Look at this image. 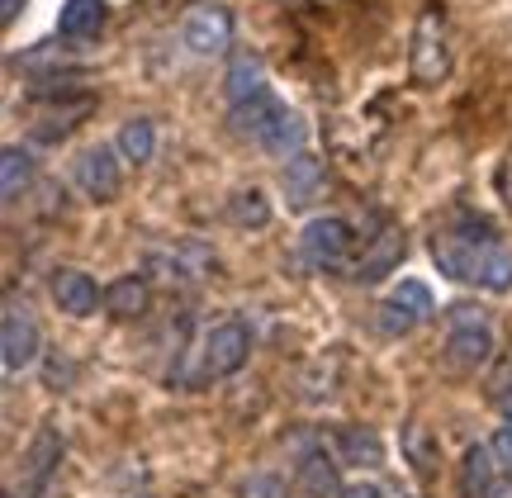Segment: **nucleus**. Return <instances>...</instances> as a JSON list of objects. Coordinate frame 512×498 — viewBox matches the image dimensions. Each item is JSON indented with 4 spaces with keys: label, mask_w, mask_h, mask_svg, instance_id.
Here are the masks:
<instances>
[{
    "label": "nucleus",
    "mask_w": 512,
    "mask_h": 498,
    "mask_svg": "<svg viewBox=\"0 0 512 498\" xmlns=\"http://www.w3.org/2000/svg\"><path fill=\"white\" fill-rule=\"evenodd\" d=\"M432 257L451 280L460 285H479V290H512V252L498 242L494 223L465 219V228H451L432 242Z\"/></svg>",
    "instance_id": "f257e3e1"
},
{
    "label": "nucleus",
    "mask_w": 512,
    "mask_h": 498,
    "mask_svg": "<svg viewBox=\"0 0 512 498\" xmlns=\"http://www.w3.org/2000/svg\"><path fill=\"white\" fill-rule=\"evenodd\" d=\"M247 356H252L247 323H238V318L214 323L200 337V347H195V380H228V375H238L247 366Z\"/></svg>",
    "instance_id": "f03ea898"
},
{
    "label": "nucleus",
    "mask_w": 512,
    "mask_h": 498,
    "mask_svg": "<svg viewBox=\"0 0 512 498\" xmlns=\"http://www.w3.org/2000/svg\"><path fill=\"white\" fill-rule=\"evenodd\" d=\"M408 67H413V81L418 86H437L446 67H451V48H446V19H441L437 5H427L418 15V29H413V48H408Z\"/></svg>",
    "instance_id": "7ed1b4c3"
},
{
    "label": "nucleus",
    "mask_w": 512,
    "mask_h": 498,
    "mask_svg": "<svg viewBox=\"0 0 512 498\" xmlns=\"http://www.w3.org/2000/svg\"><path fill=\"white\" fill-rule=\"evenodd\" d=\"M446 356L451 366L479 370L494 356V328L475 304H451V337H446Z\"/></svg>",
    "instance_id": "20e7f679"
},
{
    "label": "nucleus",
    "mask_w": 512,
    "mask_h": 498,
    "mask_svg": "<svg viewBox=\"0 0 512 498\" xmlns=\"http://www.w3.org/2000/svg\"><path fill=\"white\" fill-rule=\"evenodd\" d=\"M38 351H43V332H38L29 304H15V299H10V304H5V318H0V361L15 375V370L34 366Z\"/></svg>",
    "instance_id": "39448f33"
},
{
    "label": "nucleus",
    "mask_w": 512,
    "mask_h": 498,
    "mask_svg": "<svg viewBox=\"0 0 512 498\" xmlns=\"http://www.w3.org/2000/svg\"><path fill=\"white\" fill-rule=\"evenodd\" d=\"M351 242H356L351 223L328 214V219H313L309 228L299 233V252H304V261H309L313 271H337V266H347Z\"/></svg>",
    "instance_id": "423d86ee"
},
{
    "label": "nucleus",
    "mask_w": 512,
    "mask_h": 498,
    "mask_svg": "<svg viewBox=\"0 0 512 498\" xmlns=\"http://www.w3.org/2000/svg\"><path fill=\"white\" fill-rule=\"evenodd\" d=\"M432 309H437V304H432V290H427L422 280H403L380 304V328L389 332V337H408L418 323L432 318Z\"/></svg>",
    "instance_id": "0eeeda50"
},
{
    "label": "nucleus",
    "mask_w": 512,
    "mask_h": 498,
    "mask_svg": "<svg viewBox=\"0 0 512 498\" xmlns=\"http://www.w3.org/2000/svg\"><path fill=\"white\" fill-rule=\"evenodd\" d=\"M62 451H67L62 432L57 427H38L29 451H24V498H48L57 465H62Z\"/></svg>",
    "instance_id": "6e6552de"
},
{
    "label": "nucleus",
    "mask_w": 512,
    "mask_h": 498,
    "mask_svg": "<svg viewBox=\"0 0 512 498\" xmlns=\"http://www.w3.org/2000/svg\"><path fill=\"white\" fill-rule=\"evenodd\" d=\"M119 185H124V171H119V152L114 148H91L76 157V190L86 200H95V204L114 200Z\"/></svg>",
    "instance_id": "1a4fd4ad"
},
{
    "label": "nucleus",
    "mask_w": 512,
    "mask_h": 498,
    "mask_svg": "<svg viewBox=\"0 0 512 498\" xmlns=\"http://www.w3.org/2000/svg\"><path fill=\"white\" fill-rule=\"evenodd\" d=\"M185 43H190V53H200V57L228 53V43H233V15L223 5H195L190 19H185Z\"/></svg>",
    "instance_id": "9d476101"
},
{
    "label": "nucleus",
    "mask_w": 512,
    "mask_h": 498,
    "mask_svg": "<svg viewBox=\"0 0 512 498\" xmlns=\"http://www.w3.org/2000/svg\"><path fill=\"white\" fill-rule=\"evenodd\" d=\"M399 261H403V233L384 223L380 233L366 242V252L356 257V271H351V276L366 280V285H375V280H384L394 266H399Z\"/></svg>",
    "instance_id": "9b49d317"
},
{
    "label": "nucleus",
    "mask_w": 512,
    "mask_h": 498,
    "mask_svg": "<svg viewBox=\"0 0 512 498\" xmlns=\"http://www.w3.org/2000/svg\"><path fill=\"white\" fill-rule=\"evenodd\" d=\"M105 19H110V5H105V0H62L57 34L67 38V43H91V38H100Z\"/></svg>",
    "instance_id": "f8f14e48"
},
{
    "label": "nucleus",
    "mask_w": 512,
    "mask_h": 498,
    "mask_svg": "<svg viewBox=\"0 0 512 498\" xmlns=\"http://www.w3.org/2000/svg\"><path fill=\"white\" fill-rule=\"evenodd\" d=\"M280 185H285V195H290V209H309V204L323 195L328 176H323V162H318V157L299 152V157H290V162H285Z\"/></svg>",
    "instance_id": "ddd939ff"
},
{
    "label": "nucleus",
    "mask_w": 512,
    "mask_h": 498,
    "mask_svg": "<svg viewBox=\"0 0 512 498\" xmlns=\"http://www.w3.org/2000/svg\"><path fill=\"white\" fill-rule=\"evenodd\" d=\"M53 299H57V309L72 314V318H86L100 309V290H95V280L86 276V271H57Z\"/></svg>",
    "instance_id": "4468645a"
},
{
    "label": "nucleus",
    "mask_w": 512,
    "mask_h": 498,
    "mask_svg": "<svg viewBox=\"0 0 512 498\" xmlns=\"http://www.w3.org/2000/svg\"><path fill=\"white\" fill-rule=\"evenodd\" d=\"M294 484L309 498H332L342 494V480H337V461H328V451H309L294 465Z\"/></svg>",
    "instance_id": "2eb2a0df"
},
{
    "label": "nucleus",
    "mask_w": 512,
    "mask_h": 498,
    "mask_svg": "<svg viewBox=\"0 0 512 498\" xmlns=\"http://www.w3.org/2000/svg\"><path fill=\"white\" fill-rule=\"evenodd\" d=\"M256 143L271 152V157H299V152H304V143H309V124H304L294 110H280L271 119V129L261 133Z\"/></svg>",
    "instance_id": "dca6fc26"
},
{
    "label": "nucleus",
    "mask_w": 512,
    "mask_h": 498,
    "mask_svg": "<svg viewBox=\"0 0 512 498\" xmlns=\"http://www.w3.org/2000/svg\"><path fill=\"white\" fill-rule=\"evenodd\" d=\"M337 461L370 470V465L384 461V446L370 427H342V432H337Z\"/></svg>",
    "instance_id": "f3484780"
},
{
    "label": "nucleus",
    "mask_w": 512,
    "mask_h": 498,
    "mask_svg": "<svg viewBox=\"0 0 512 498\" xmlns=\"http://www.w3.org/2000/svg\"><path fill=\"white\" fill-rule=\"evenodd\" d=\"M460 480H465V494L470 498L489 494V489L503 480V470H498V461H494V446H470V451H465V465H460Z\"/></svg>",
    "instance_id": "a211bd4d"
},
{
    "label": "nucleus",
    "mask_w": 512,
    "mask_h": 498,
    "mask_svg": "<svg viewBox=\"0 0 512 498\" xmlns=\"http://www.w3.org/2000/svg\"><path fill=\"white\" fill-rule=\"evenodd\" d=\"M280 110H285V105H280L271 91H261V95H252V100L233 105V129L247 133V138H261V133L271 129V119H275Z\"/></svg>",
    "instance_id": "6ab92c4d"
},
{
    "label": "nucleus",
    "mask_w": 512,
    "mask_h": 498,
    "mask_svg": "<svg viewBox=\"0 0 512 498\" xmlns=\"http://www.w3.org/2000/svg\"><path fill=\"white\" fill-rule=\"evenodd\" d=\"M261 91H266V67H261V57L238 53L233 67H228V100L242 105V100H252V95H261Z\"/></svg>",
    "instance_id": "aec40b11"
},
{
    "label": "nucleus",
    "mask_w": 512,
    "mask_h": 498,
    "mask_svg": "<svg viewBox=\"0 0 512 498\" xmlns=\"http://www.w3.org/2000/svg\"><path fill=\"white\" fill-rule=\"evenodd\" d=\"M105 309H110L114 318H143L147 314V285L138 276H124V280H114L110 290H105Z\"/></svg>",
    "instance_id": "412c9836"
},
{
    "label": "nucleus",
    "mask_w": 512,
    "mask_h": 498,
    "mask_svg": "<svg viewBox=\"0 0 512 498\" xmlns=\"http://www.w3.org/2000/svg\"><path fill=\"white\" fill-rule=\"evenodd\" d=\"M29 185H34V157L24 148H5V157H0V190H5V204H15Z\"/></svg>",
    "instance_id": "4be33fe9"
},
{
    "label": "nucleus",
    "mask_w": 512,
    "mask_h": 498,
    "mask_svg": "<svg viewBox=\"0 0 512 498\" xmlns=\"http://www.w3.org/2000/svg\"><path fill=\"white\" fill-rule=\"evenodd\" d=\"M152 152H157L152 119H128L124 129H119V157H128L133 166H143V162H152Z\"/></svg>",
    "instance_id": "5701e85b"
},
{
    "label": "nucleus",
    "mask_w": 512,
    "mask_h": 498,
    "mask_svg": "<svg viewBox=\"0 0 512 498\" xmlns=\"http://www.w3.org/2000/svg\"><path fill=\"white\" fill-rule=\"evenodd\" d=\"M228 219L238 223V228H261V223H271V200L261 195V190H238V195H228Z\"/></svg>",
    "instance_id": "b1692460"
},
{
    "label": "nucleus",
    "mask_w": 512,
    "mask_h": 498,
    "mask_svg": "<svg viewBox=\"0 0 512 498\" xmlns=\"http://www.w3.org/2000/svg\"><path fill=\"white\" fill-rule=\"evenodd\" d=\"M403 456H408V461H413V470H418V475H432V470H437V451H432V432H427V427L422 423H408L403 427Z\"/></svg>",
    "instance_id": "393cba45"
},
{
    "label": "nucleus",
    "mask_w": 512,
    "mask_h": 498,
    "mask_svg": "<svg viewBox=\"0 0 512 498\" xmlns=\"http://www.w3.org/2000/svg\"><path fill=\"white\" fill-rule=\"evenodd\" d=\"M247 498H285V480L280 475H256L247 484Z\"/></svg>",
    "instance_id": "a878e982"
},
{
    "label": "nucleus",
    "mask_w": 512,
    "mask_h": 498,
    "mask_svg": "<svg viewBox=\"0 0 512 498\" xmlns=\"http://www.w3.org/2000/svg\"><path fill=\"white\" fill-rule=\"evenodd\" d=\"M494 461H498V470L503 475H512V427H503V432H494Z\"/></svg>",
    "instance_id": "bb28decb"
},
{
    "label": "nucleus",
    "mask_w": 512,
    "mask_h": 498,
    "mask_svg": "<svg viewBox=\"0 0 512 498\" xmlns=\"http://www.w3.org/2000/svg\"><path fill=\"white\" fill-rule=\"evenodd\" d=\"M337 498H380V489H375V484H351V489H342Z\"/></svg>",
    "instance_id": "cd10ccee"
},
{
    "label": "nucleus",
    "mask_w": 512,
    "mask_h": 498,
    "mask_svg": "<svg viewBox=\"0 0 512 498\" xmlns=\"http://www.w3.org/2000/svg\"><path fill=\"white\" fill-rule=\"evenodd\" d=\"M19 10H24V0H0V19H5V24H15Z\"/></svg>",
    "instance_id": "c85d7f7f"
},
{
    "label": "nucleus",
    "mask_w": 512,
    "mask_h": 498,
    "mask_svg": "<svg viewBox=\"0 0 512 498\" xmlns=\"http://www.w3.org/2000/svg\"><path fill=\"white\" fill-rule=\"evenodd\" d=\"M484 498H512V475H503V480L494 484V489H489V494Z\"/></svg>",
    "instance_id": "c756f323"
},
{
    "label": "nucleus",
    "mask_w": 512,
    "mask_h": 498,
    "mask_svg": "<svg viewBox=\"0 0 512 498\" xmlns=\"http://www.w3.org/2000/svg\"><path fill=\"white\" fill-rule=\"evenodd\" d=\"M503 413H508V418H512V389H508V394H503Z\"/></svg>",
    "instance_id": "7c9ffc66"
},
{
    "label": "nucleus",
    "mask_w": 512,
    "mask_h": 498,
    "mask_svg": "<svg viewBox=\"0 0 512 498\" xmlns=\"http://www.w3.org/2000/svg\"><path fill=\"white\" fill-rule=\"evenodd\" d=\"M143 498H152V494H143Z\"/></svg>",
    "instance_id": "2f4dec72"
}]
</instances>
